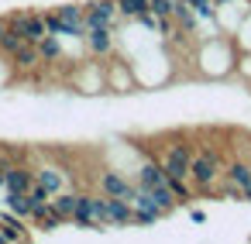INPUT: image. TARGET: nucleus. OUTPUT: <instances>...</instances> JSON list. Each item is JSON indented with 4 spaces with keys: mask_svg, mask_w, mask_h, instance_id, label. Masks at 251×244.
I'll use <instances>...</instances> for the list:
<instances>
[{
    "mask_svg": "<svg viewBox=\"0 0 251 244\" xmlns=\"http://www.w3.org/2000/svg\"><path fill=\"white\" fill-rule=\"evenodd\" d=\"M97 189H100L103 196H121V199H131L134 182H131V179H124L117 169H100V175H97Z\"/></svg>",
    "mask_w": 251,
    "mask_h": 244,
    "instance_id": "obj_6",
    "label": "nucleus"
},
{
    "mask_svg": "<svg viewBox=\"0 0 251 244\" xmlns=\"http://www.w3.org/2000/svg\"><path fill=\"white\" fill-rule=\"evenodd\" d=\"M35 182H38L42 189H49V196H55V193H62V189H66V172H62L59 165L42 162V165L35 169Z\"/></svg>",
    "mask_w": 251,
    "mask_h": 244,
    "instance_id": "obj_10",
    "label": "nucleus"
},
{
    "mask_svg": "<svg viewBox=\"0 0 251 244\" xmlns=\"http://www.w3.org/2000/svg\"><path fill=\"white\" fill-rule=\"evenodd\" d=\"M38 55H42V62H62V59H66L62 38H59V35H45V38L38 42Z\"/></svg>",
    "mask_w": 251,
    "mask_h": 244,
    "instance_id": "obj_16",
    "label": "nucleus"
},
{
    "mask_svg": "<svg viewBox=\"0 0 251 244\" xmlns=\"http://www.w3.org/2000/svg\"><path fill=\"white\" fill-rule=\"evenodd\" d=\"M224 158L217 148H196L193 151V165H189V182L200 189V193H213L224 179Z\"/></svg>",
    "mask_w": 251,
    "mask_h": 244,
    "instance_id": "obj_1",
    "label": "nucleus"
},
{
    "mask_svg": "<svg viewBox=\"0 0 251 244\" xmlns=\"http://www.w3.org/2000/svg\"><path fill=\"white\" fill-rule=\"evenodd\" d=\"M131 206H134V227H155L165 217V210L155 203V196L138 182H134V193H131Z\"/></svg>",
    "mask_w": 251,
    "mask_h": 244,
    "instance_id": "obj_3",
    "label": "nucleus"
},
{
    "mask_svg": "<svg viewBox=\"0 0 251 244\" xmlns=\"http://www.w3.org/2000/svg\"><path fill=\"white\" fill-rule=\"evenodd\" d=\"M169 186H172V193H176V199H179V203H186V199H189V179H169Z\"/></svg>",
    "mask_w": 251,
    "mask_h": 244,
    "instance_id": "obj_23",
    "label": "nucleus"
},
{
    "mask_svg": "<svg viewBox=\"0 0 251 244\" xmlns=\"http://www.w3.org/2000/svg\"><path fill=\"white\" fill-rule=\"evenodd\" d=\"M103 69H107V90H117V93L134 90V69L127 62H110Z\"/></svg>",
    "mask_w": 251,
    "mask_h": 244,
    "instance_id": "obj_9",
    "label": "nucleus"
},
{
    "mask_svg": "<svg viewBox=\"0 0 251 244\" xmlns=\"http://www.w3.org/2000/svg\"><path fill=\"white\" fill-rule=\"evenodd\" d=\"M45 35H49V28H45V11H25V38H28L31 45H38Z\"/></svg>",
    "mask_w": 251,
    "mask_h": 244,
    "instance_id": "obj_14",
    "label": "nucleus"
},
{
    "mask_svg": "<svg viewBox=\"0 0 251 244\" xmlns=\"http://www.w3.org/2000/svg\"><path fill=\"white\" fill-rule=\"evenodd\" d=\"M86 49H90V55H97V59L110 55V52H114V28H90V31H86Z\"/></svg>",
    "mask_w": 251,
    "mask_h": 244,
    "instance_id": "obj_11",
    "label": "nucleus"
},
{
    "mask_svg": "<svg viewBox=\"0 0 251 244\" xmlns=\"http://www.w3.org/2000/svg\"><path fill=\"white\" fill-rule=\"evenodd\" d=\"M134 182H138V186H145V189H155V186L169 182V172L162 169V162H158V158L141 155V165L134 169Z\"/></svg>",
    "mask_w": 251,
    "mask_h": 244,
    "instance_id": "obj_7",
    "label": "nucleus"
},
{
    "mask_svg": "<svg viewBox=\"0 0 251 244\" xmlns=\"http://www.w3.org/2000/svg\"><path fill=\"white\" fill-rule=\"evenodd\" d=\"M62 223H66V217H59V213H55L52 206H49V210H45V213H42V217L35 220V227H38V230H59Z\"/></svg>",
    "mask_w": 251,
    "mask_h": 244,
    "instance_id": "obj_21",
    "label": "nucleus"
},
{
    "mask_svg": "<svg viewBox=\"0 0 251 244\" xmlns=\"http://www.w3.org/2000/svg\"><path fill=\"white\" fill-rule=\"evenodd\" d=\"M189 217H193V223H206V213H203V210H196V206L189 210Z\"/></svg>",
    "mask_w": 251,
    "mask_h": 244,
    "instance_id": "obj_24",
    "label": "nucleus"
},
{
    "mask_svg": "<svg viewBox=\"0 0 251 244\" xmlns=\"http://www.w3.org/2000/svg\"><path fill=\"white\" fill-rule=\"evenodd\" d=\"M117 11H121V18H141V14H148L151 7H148V0H117Z\"/></svg>",
    "mask_w": 251,
    "mask_h": 244,
    "instance_id": "obj_20",
    "label": "nucleus"
},
{
    "mask_svg": "<svg viewBox=\"0 0 251 244\" xmlns=\"http://www.w3.org/2000/svg\"><path fill=\"white\" fill-rule=\"evenodd\" d=\"M224 179H227V182H234V186L244 193V186L251 182V165H248V162H241V158H234V162L224 169Z\"/></svg>",
    "mask_w": 251,
    "mask_h": 244,
    "instance_id": "obj_17",
    "label": "nucleus"
},
{
    "mask_svg": "<svg viewBox=\"0 0 251 244\" xmlns=\"http://www.w3.org/2000/svg\"><path fill=\"white\" fill-rule=\"evenodd\" d=\"M11 62H14V69L18 73H31V69H38L42 66V55H38V45H31V42H25L14 55H11Z\"/></svg>",
    "mask_w": 251,
    "mask_h": 244,
    "instance_id": "obj_13",
    "label": "nucleus"
},
{
    "mask_svg": "<svg viewBox=\"0 0 251 244\" xmlns=\"http://www.w3.org/2000/svg\"><path fill=\"white\" fill-rule=\"evenodd\" d=\"M76 83H79V90L83 93H100V90H107V69L103 66H83L79 69V76H76Z\"/></svg>",
    "mask_w": 251,
    "mask_h": 244,
    "instance_id": "obj_12",
    "label": "nucleus"
},
{
    "mask_svg": "<svg viewBox=\"0 0 251 244\" xmlns=\"http://www.w3.org/2000/svg\"><path fill=\"white\" fill-rule=\"evenodd\" d=\"M148 7L155 18H172L176 14V0H148Z\"/></svg>",
    "mask_w": 251,
    "mask_h": 244,
    "instance_id": "obj_22",
    "label": "nucleus"
},
{
    "mask_svg": "<svg viewBox=\"0 0 251 244\" xmlns=\"http://www.w3.org/2000/svg\"><path fill=\"white\" fill-rule=\"evenodd\" d=\"M121 11H117V0H93L86 4V31L90 28H117Z\"/></svg>",
    "mask_w": 251,
    "mask_h": 244,
    "instance_id": "obj_4",
    "label": "nucleus"
},
{
    "mask_svg": "<svg viewBox=\"0 0 251 244\" xmlns=\"http://www.w3.org/2000/svg\"><path fill=\"white\" fill-rule=\"evenodd\" d=\"M241 73H251V55H248V59H241Z\"/></svg>",
    "mask_w": 251,
    "mask_h": 244,
    "instance_id": "obj_25",
    "label": "nucleus"
},
{
    "mask_svg": "<svg viewBox=\"0 0 251 244\" xmlns=\"http://www.w3.org/2000/svg\"><path fill=\"white\" fill-rule=\"evenodd\" d=\"M7 210H14L18 217L31 220V217H35V206H31V193H11V189H7Z\"/></svg>",
    "mask_w": 251,
    "mask_h": 244,
    "instance_id": "obj_18",
    "label": "nucleus"
},
{
    "mask_svg": "<svg viewBox=\"0 0 251 244\" xmlns=\"http://www.w3.org/2000/svg\"><path fill=\"white\" fill-rule=\"evenodd\" d=\"M4 172H7V186H4V189H11V193H31V186H35V169H28V165H21V162H7Z\"/></svg>",
    "mask_w": 251,
    "mask_h": 244,
    "instance_id": "obj_8",
    "label": "nucleus"
},
{
    "mask_svg": "<svg viewBox=\"0 0 251 244\" xmlns=\"http://www.w3.org/2000/svg\"><path fill=\"white\" fill-rule=\"evenodd\" d=\"M193 151H196V148H193L189 138H182V134H169V138L162 141L158 162H162V169L169 172V179H189Z\"/></svg>",
    "mask_w": 251,
    "mask_h": 244,
    "instance_id": "obj_2",
    "label": "nucleus"
},
{
    "mask_svg": "<svg viewBox=\"0 0 251 244\" xmlns=\"http://www.w3.org/2000/svg\"><path fill=\"white\" fill-rule=\"evenodd\" d=\"M55 14L66 24H83L86 28V4H62V7H55Z\"/></svg>",
    "mask_w": 251,
    "mask_h": 244,
    "instance_id": "obj_19",
    "label": "nucleus"
},
{
    "mask_svg": "<svg viewBox=\"0 0 251 244\" xmlns=\"http://www.w3.org/2000/svg\"><path fill=\"white\" fill-rule=\"evenodd\" d=\"M4 35H7V21H0V42H4Z\"/></svg>",
    "mask_w": 251,
    "mask_h": 244,
    "instance_id": "obj_27",
    "label": "nucleus"
},
{
    "mask_svg": "<svg viewBox=\"0 0 251 244\" xmlns=\"http://www.w3.org/2000/svg\"><path fill=\"white\" fill-rule=\"evenodd\" d=\"M131 223H134V206H131V199L103 196V227H131Z\"/></svg>",
    "mask_w": 251,
    "mask_h": 244,
    "instance_id": "obj_5",
    "label": "nucleus"
},
{
    "mask_svg": "<svg viewBox=\"0 0 251 244\" xmlns=\"http://www.w3.org/2000/svg\"><path fill=\"white\" fill-rule=\"evenodd\" d=\"M76 203H79V193H76V189H62V193L52 196V210H55L59 217H66V220H73Z\"/></svg>",
    "mask_w": 251,
    "mask_h": 244,
    "instance_id": "obj_15",
    "label": "nucleus"
},
{
    "mask_svg": "<svg viewBox=\"0 0 251 244\" xmlns=\"http://www.w3.org/2000/svg\"><path fill=\"white\" fill-rule=\"evenodd\" d=\"M0 186H7V172H4V165H0Z\"/></svg>",
    "mask_w": 251,
    "mask_h": 244,
    "instance_id": "obj_26",
    "label": "nucleus"
}]
</instances>
